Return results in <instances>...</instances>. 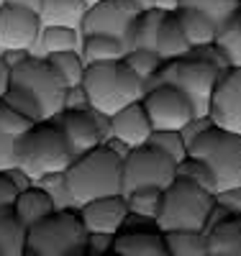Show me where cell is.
Here are the masks:
<instances>
[{"label":"cell","mask_w":241,"mask_h":256,"mask_svg":"<svg viewBox=\"0 0 241 256\" xmlns=\"http://www.w3.org/2000/svg\"><path fill=\"white\" fill-rule=\"evenodd\" d=\"M64 190L77 205L118 195L123 192V156L111 144H100L75 156V162L64 169Z\"/></svg>","instance_id":"cell-1"},{"label":"cell","mask_w":241,"mask_h":256,"mask_svg":"<svg viewBox=\"0 0 241 256\" xmlns=\"http://www.w3.org/2000/svg\"><path fill=\"white\" fill-rule=\"evenodd\" d=\"M82 88L90 100V108L111 118L121 108L144 98L146 80H141L123 59H113L87 64Z\"/></svg>","instance_id":"cell-2"},{"label":"cell","mask_w":241,"mask_h":256,"mask_svg":"<svg viewBox=\"0 0 241 256\" xmlns=\"http://www.w3.org/2000/svg\"><path fill=\"white\" fill-rule=\"evenodd\" d=\"M75 162V154L64 138L59 123L36 120L26 134L16 138V166L29 180L59 174Z\"/></svg>","instance_id":"cell-3"},{"label":"cell","mask_w":241,"mask_h":256,"mask_svg":"<svg viewBox=\"0 0 241 256\" xmlns=\"http://www.w3.org/2000/svg\"><path fill=\"white\" fill-rule=\"evenodd\" d=\"M87 230L80 210L57 208L29 228L26 254L31 256H82L87 254Z\"/></svg>","instance_id":"cell-4"},{"label":"cell","mask_w":241,"mask_h":256,"mask_svg":"<svg viewBox=\"0 0 241 256\" xmlns=\"http://www.w3.org/2000/svg\"><path fill=\"white\" fill-rule=\"evenodd\" d=\"M215 210V192L177 177L164 187L157 226L162 230H205Z\"/></svg>","instance_id":"cell-5"},{"label":"cell","mask_w":241,"mask_h":256,"mask_svg":"<svg viewBox=\"0 0 241 256\" xmlns=\"http://www.w3.org/2000/svg\"><path fill=\"white\" fill-rule=\"evenodd\" d=\"M221 64H215L200 54H182L174 59H164L159 72L151 77L149 82H167L180 88L195 105V113L198 116H208V105H210V95L213 88L218 82V74H221Z\"/></svg>","instance_id":"cell-6"},{"label":"cell","mask_w":241,"mask_h":256,"mask_svg":"<svg viewBox=\"0 0 241 256\" xmlns=\"http://www.w3.org/2000/svg\"><path fill=\"white\" fill-rule=\"evenodd\" d=\"M187 154L203 159L213 169L218 190L241 184V134L210 126L187 144Z\"/></svg>","instance_id":"cell-7"},{"label":"cell","mask_w":241,"mask_h":256,"mask_svg":"<svg viewBox=\"0 0 241 256\" xmlns=\"http://www.w3.org/2000/svg\"><path fill=\"white\" fill-rule=\"evenodd\" d=\"M11 88L24 90L39 105L44 120H54L64 110V90L67 84L59 77V72L49 64V59L26 56L11 67Z\"/></svg>","instance_id":"cell-8"},{"label":"cell","mask_w":241,"mask_h":256,"mask_svg":"<svg viewBox=\"0 0 241 256\" xmlns=\"http://www.w3.org/2000/svg\"><path fill=\"white\" fill-rule=\"evenodd\" d=\"M177 180V162L162 148L141 144L128 148L123 156V195L139 187H167Z\"/></svg>","instance_id":"cell-9"},{"label":"cell","mask_w":241,"mask_h":256,"mask_svg":"<svg viewBox=\"0 0 241 256\" xmlns=\"http://www.w3.org/2000/svg\"><path fill=\"white\" fill-rule=\"evenodd\" d=\"M141 102H144L149 120L154 128H174V131H182L198 116L192 100L180 88L167 84V82L146 84V92H144Z\"/></svg>","instance_id":"cell-10"},{"label":"cell","mask_w":241,"mask_h":256,"mask_svg":"<svg viewBox=\"0 0 241 256\" xmlns=\"http://www.w3.org/2000/svg\"><path fill=\"white\" fill-rule=\"evenodd\" d=\"M208 116L213 126L241 134V67L221 70L213 95H210Z\"/></svg>","instance_id":"cell-11"},{"label":"cell","mask_w":241,"mask_h":256,"mask_svg":"<svg viewBox=\"0 0 241 256\" xmlns=\"http://www.w3.org/2000/svg\"><path fill=\"white\" fill-rule=\"evenodd\" d=\"M103 113L93 110V108H85V110H62L54 120L59 123L64 138H67L72 154L80 156L90 148L105 144V134H103V126H100Z\"/></svg>","instance_id":"cell-12"},{"label":"cell","mask_w":241,"mask_h":256,"mask_svg":"<svg viewBox=\"0 0 241 256\" xmlns=\"http://www.w3.org/2000/svg\"><path fill=\"white\" fill-rule=\"evenodd\" d=\"M134 24H136V18L128 16L116 0H103V3L87 8L82 24H80V31H82V36L85 34L116 36L131 49V44H134Z\"/></svg>","instance_id":"cell-13"},{"label":"cell","mask_w":241,"mask_h":256,"mask_svg":"<svg viewBox=\"0 0 241 256\" xmlns=\"http://www.w3.org/2000/svg\"><path fill=\"white\" fill-rule=\"evenodd\" d=\"M41 36V18L29 8L11 3L0 6V46L3 49H31Z\"/></svg>","instance_id":"cell-14"},{"label":"cell","mask_w":241,"mask_h":256,"mask_svg":"<svg viewBox=\"0 0 241 256\" xmlns=\"http://www.w3.org/2000/svg\"><path fill=\"white\" fill-rule=\"evenodd\" d=\"M80 216L90 233H118L128 216L126 195L118 192V195H105V198H95L90 202H82Z\"/></svg>","instance_id":"cell-15"},{"label":"cell","mask_w":241,"mask_h":256,"mask_svg":"<svg viewBox=\"0 0 241 256\" xmlns=\"http://www.w3.org/2000/svg\"><path fill=\"white\" fill-rule=\"evenodd\" d=\"M113 254L118 256H169L164 230L159 226L121 228L113 236Z\"/></svg>","instance_id":"cell-16"},{"label":"cell","mask_w":241,"mask_h":256,"mask_svg":"<svg viewBox=\"0 0 241 256\" xmlns=\"http://www.w3.org/2000/svg\"><path fill=\"white\" fill-rule=\"evenodd\" d=\"M151 131H154V126H151L149 113L141 100L126 105V108H121L118 113L111 116V136L118 138L121 144H126L128 148L146 144Z\"/></svg>","instance_id":"cell-17"},{"label":"cell","mask_w":241,"mask_h":256,"mask_svg":"<svg viewBox=\"0 0 241 256\" xmlns=\"http://www.w3.org/2000/svg\"><path fill=\"white\" fill-rule=\"evenodd\" d=\"M205 233L210 256H241V212H226Z\"/></svg>","instance_id":"cell-18"},{"label":"cell","mask_w":241,"mask_h":256,"mask_svg":"<svg viewBox=\"0 0 241 256\" xmlns=\"http://www.w3.org/2000/svg\"><path fill=\"white\" fill-rule=\"evenodd\" d=\"M13 210H16V216L31 228L41 218H47L49 212H54L57 202H54V198L44 187H24V190H18Z\"/></svg>","instance_id":"cell-19"},{"label":"cell","mask_w":241,"mask_h":256,"mask_svg":"<svg viewBox=\"0 0 241 256\" xmlns=\"http://www.w3.org/2000/svg\"><path fill=\"white\" fill-rule=\"evenodd\" d=\"M29 226L16 216L13 205L0 208V256H24Z\"/></svg>","instance_id":"cell-20"},{"label":"cell","mask_w":241,"mask_h":256,"mask_svg":"<svg viewBox=\"0 0 241 256\" xmlns=\"http://www.w3.org/2000/svg\"><path fill=\"white\" fill-rule=\"evenodd\" d=\"M87 13L85 0H41V26H72L80 28Z\"/></svg>","instance_id":"cell-21"},{"label":"cell","mask_w":241,"mask_h":256,"mask_svg":"<svg viewBox=\"0 0 241 256\" xmlns=\"http://www.w3.org/2000/svg\"><path fill=\"white\" fill-rule=\"evenodd\" d=\"M177 16H180V24H182V31L190 41V46L192 49H198V46H208L215 41V34H218V26L213 24V20L200 13V10H195L190 6H180L177 8Z\"/></svg>","instance_id":"cell-22"},{"label":"cell","mask_w":241,"mask_h":256,"mask_svg":"<svg viewBox=\"0 0 241 256\" xmlns=\"http://www.w3.org/2000/svg\"><path fill=\"white\" fill-rule=\"evenodd\" d=\"M82 59L87 64L95 62H113V59H123L128 46L121 38L108 36V34H85L82 36Z\"/></svg>","instance_id":"cell-23"},{"label":"cell","mask_w":241,"mask_h":256,"mask_svg":"<svg viewBox=\"0 0 241 256\" xmlns=\"http://www.w3.org/2000/svg\"><path fill=\"white\" fill-rule=\"evenodd\" d=\"M190 52H192V46H190V41L182 31L177 10L164 13L162 26H159V54H162V59H174V56H182V54H190Z\"/></svg>","instance_id":"cell-24"},{"label":"cell","mask_w":241,"mask_h":256,"mask_svg":"<svg viewBox=\"0 0 241 256\" xmlns=\"http://www.w3.org/2000/svg\"><path fill=\"white\" fill-rule=\"evenodd\" d=\"M169 256H210L205 230H164Z\"/></svg>","instance_id":"cell-25"},{"label":"cell","mask_w":241,"mask_h":256,"mask_svg":"<svg viewBox=\"0 0 241 256\" xmlns=\"http://www.w3.org/2000/svg\"><path fill=\"white\" fill-rule=\"evenodd\" d=\"M215 46L221 49L228 67H241V8L218 28Z\"/></svg>","instance_id":"cell-26"},{"label":"cell","mask_w":241,"mask_h":256,"mask_svg":"<svg viewBox=\"0 0 241 256\" xmlns=\"http://www.w3.org/2000/svg\"><path fill=\"white\" fill-rule=\"evenodd\" d=\"M164 13L157 8H149L139 13L136 24H134V44L131 49H151L159 52V26H162Z\"/></svg>","instance_id":"cell-27"},{"label":"cell","mask_w":241,"mask_h":256,"mask_svg":"<svg viewBox=\"0 0 241 256\" xmlns=\"http://www.w3.org/2000/svg\"><path fill=\"white\" fill-rule=\"evenodd\" d=\"M39 44L44 46L47 54L82 49V31L72 26H41Z\"/></svg>","instance_id":"cell-28"},{"label":"cell","mask_w":241,"mask_h":256,"mask_svg":"<svg viewBox=\"0 0 241 256\" xmlns=\"http://www.w3.org/2000/svg\"><path fill=\"white\" fill-rule=\"evenodd\" d=\"M49 64L59 72V77L64 80V84H82L85 80V70H87V62L82 59V52L80 49H72V52H54V54H47Z\"/></svg>","instance_id":"cell-29"},{"label":"cell","mask_w":241,"mask_h":256,"mask_svg":"<svg viewBox=\"0 0 241 256\" xmlns=\"http://www.w3.org/2000/svg\"><path fill=\"white\" fill-rule=\"evenodd\" d=\"M162 195H164L162 187H139V190L126 192V202L131 212H139V216L157 220L159 208H162Z\"/></svg>","instance_id":"cell-30"},{"label":"cell","mask_w":241,"mask_h":256,"mask_svg":"<svg viewBox=\"0 0 241 256\" xmlns=\"http://www.w3.org/2000/svg\"><path fill=\"white\" fill-rule=\"evenodd\" d=\"M146 144L162 148V152L167 156H172L177 164L187 156V141H185L182 131H174V128H154Z\"/></svg>","instance_id":"cell-31"},{"label":"cell","mask_w":241,"mask_h":256,"mask_svg":"<svg viewBox=\"0 0 241 256\" xmlns=\"http://www.w3.org/2000/svg\"><path fill=\"white\" fill-rule=\"evenodd\" d=\"M177 177H185V180L200 184V187H205V190H210V192H218V182H215L213 169H210L203 159L192 156V154H187V156L177 164Z\"/></svg>","instance_id":"cell-32"},{"label":"cell","mask_w":241,"mask_h":256,"mask_svg":"<svg viewBox=\"0 0 241 256\" xmlns=\"http://www.w3.org/2000/svg\"><path fill=\"white\" fill-rule=\"evenodd\" d=\"M180 6H190L195 10L205 13L213 24L221 28L226 20L241 8V0H180Z\"/></svg>","instance_id":"cell-33"},{"label":"cell","mask_w":241,"mask_h":256,"mask_svg":"<svg viewBox=\"0 0 241 256\" xmlns=\"http://www.w3.org/2000/svg\"><path fill=\"white\" fill-rule=\"evenodd\" d=\"M123 62H126L141 80L149 82L151 77L159 72V67H162L164 59H162L159 52H151V49H128L126 56H123Z\"/></svg>","instance_id":"cell-34"},{"label":"cell","mask_w":241,"mask_h":256,"mask_svg":"<svg viewBox=\"0 0 241 256\" xmlns=\"http://www.w3.org/2000/svg\"><path fill=\"white\" fill-rule=\"evenodd\" d=\"M31 126H34L31 118H26L24 113H18L8 102L0 100V134H6L11 138H18L21 134H26Z\"/></svg>","instance_id":"cell-35"},{"label":"cell","mask_w":241,"mask_h":256,"mask_svg":"<svg viewBox=\"0 0 241 256\" xmlns=\"http://www.w3.org/2000/svg\"><path fill=\"white\" fill-rule=\"evenodd\" d=\"M3 102H8L11 108H16L18 113H24V116L31 118L34 123H36V120H44L41 105H39L31 95H26L24 90H18V88H8V92L3 95Z\"/></svg>","instance_id":"cell-36"},{"label":"cell","mask_w":241,"mask_h":256,"mask_svg":"<svg viewBox=\"0 0 241 256\" xmlns=\"http://www.w3.org/2000/svg\"><path fill=\"white\" fill-rule=\"evenodd\" d=\"M90 108V100H87V92L82 84H70L64 90V110H85Z\"/></svg>","instance_id":"cell-37"},{"label":"cell","mask_w":241,"mask_h":256,"mask_svg":"<svg viewBox=\"0 0 241 256\" xmlns=\"http://www.w3.org/2000/svg\"><path fill=\"white\" fill-rule=\"evenodd\" d=\"M215 202L228 212H241V184L226 187L215 192Z\"/></svg>","instance_id":"cell-38"},{"label":"cell","mask_w":241,"mask_h":256,"mask_svg":"<svg viewBox=\"0 0 241 256\" xmlns=\"http://www.w3.org/2000/svg\"><path fill=\"white\" fill-rule=\"evenodd\" d=\"M16 169V138L0 134V172Z\"/></svg>","instance_id":"cell-39"},{"label":"cell","mask_w":241,"mask_h":256,"mask_svg":"<svg viewBox=\"0 0 241 256\" xmlns=\"http://www.w3.org/2000/svg\"><path fill=\"white\" fill-rule=\"evenodd\" d=\"M116 233H90L87 238V254H113Z\"/></svg>","instance_id":"cell-40"},{"label":"cell","mask_w":241,"mask_h":256,"mask_svg":"<svg viewBox=\"0 0 241 256\" xmlns=\"http://www.w3.org/2000/svg\"><path fill=\"white\" fill-rule=\"evenodd\" d=\"M16 195H18V184L13 182L11 172H0V208L13 205Z\"/></svg>","instance_id":"cell-41"},{"label":"cell","mask_w":241,"mask_h":256,"mask_svg":"<svg viewBox=\"0 0 241 256\" xmlns=\"http://www.w3.org/2000/svg\"><path fill=\"white\" fill-rule=\"evenodd\" d=\"M8 88H11V64L6 62L3 54H0V100L8 92Z\"/></svg>","instance_id":"cell-42"},{"label":"cell","mask_w":241,"mask_h":256,"mask_svg":"<svg viewBox=\"0 0 241 256\" xmlns=\"http://www.w3.org/2000/svg\"><path fill=\"white\" fill-rule=\"evenodd\" d=\"M3 3H11V6H18V8H29L34 13L41 10V0H3Z\"/></svg>","instance_id":"cell-43"},{"label":"cell","mask_w":241,"mask_h":256,"mask_svg":"<svg viewBox=\"0 0 241 256\" xmlns=\"http://www.w3.org/2000/svg\"><path fill=\"white\" fill-rule=\"evenodd\" d=\"M154 8L162 13H174L180 8V0H154Z\"/></svg>","instance_id":"cell-44"},{"label":"cell","mask_w":241,"mask_h":256,"mask_svg":"<svg viewBox=\"0 0 241 256\" xmlns=\"http://www.w3.org/2000/svg\"><path fill=\"white\" fill-rule=\"evenodd\" d=\"M134 3L141 8V13H144V10H149V8H154V0H134Z\"/></svg>","instance_id":"cell-45"},{"label":"cell","mask_w":241,"mask_h":256,"mask_svg":"<svg viewBox=\"0 0 241 256\" xmlns=\"http://www.w3.org/2000/svg\"><path fill=\"white\" fill-rule=\"evenodd\" d=\"M85 3H87V8H90V6H98V3H103V0H85Z\"/></svg>","instance_id":"cell-46"}]
</instances>
